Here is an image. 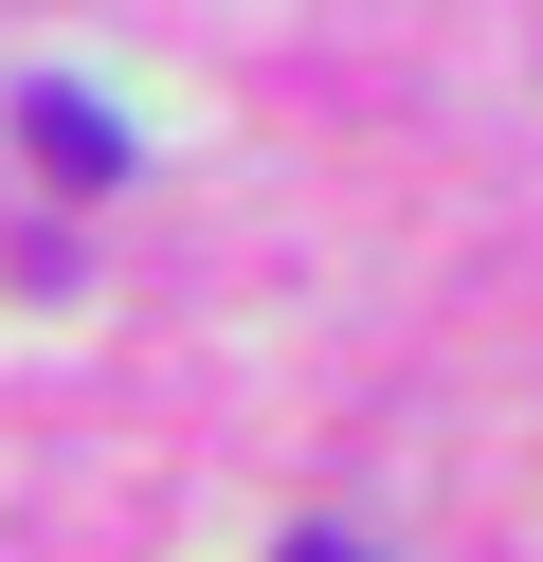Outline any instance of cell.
Here are the masks:
<instances>
[{"mask_svg":"<svg viewBox=\"0 0 543 562\" xmlns=\"http://www.w3.org/2000/svg\"><path fill=\"white\" fill-rule=\"evenodd\" d=\"M19 127H36V146L72 164V182H127V127H109V91H36Z\"/></svg>","mask_w":543,"mask_h":562,"instance_id":"cell-1","label":"cell"},{"mask_svg":"<svg viewBox=\"0 0 543 562\" xmlns=\"http://www.w3.org/2000/svg\"><path fill=\"white\" fill-rule=\"evenodd\" d=\"M272 562H362V544H326V526H308V544H272Z\"/></svg>","mask_w":543,"mask_h":562,"instance_id":"cell-2","label":"cell"}]
</instances>
